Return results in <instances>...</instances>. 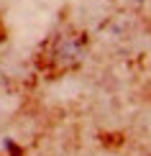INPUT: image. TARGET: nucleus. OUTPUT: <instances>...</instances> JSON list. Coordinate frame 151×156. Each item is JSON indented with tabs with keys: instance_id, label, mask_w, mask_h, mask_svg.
Instances as JSON below:
<instances>
[{
	"instance_id": "obj_1",
	"label": "nucleus",
	"mask_w": 151,
	"mask_h": 156,
	"mask_svg": "<svg viewBox=\"0 0 151 156\" xmlns=\"http://www.w3.org/2000/svg\"><path fill=\"white\" fill-rule=\"evenodd\" d=\"M3 146H5V151H8L10 156H21V151H18V148H16V146H13V141H5V144H3Z\"/></svg>"
}]
</instances>
